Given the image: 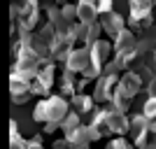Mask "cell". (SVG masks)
<instances>
[{"label": "cell", "mask_w": 156, "mask_h": 149, "mask_svg": "<svg viewBox=\"0 0 156 149\" xmlns=\"http://www.w3.org/2000/svg\"><path fill=\"white\" fill-rule=\"evenodd\" d=\"M93 114H96V117H93V121H91L93 128H96L100 135H103V133H110V130H107V126H105V110H96Z\"/></svg>", "instance_id": "cell-21"}, {"label": "cell", "mask_w": 156, "mask_h": 149, "mask_svg": "<svg viewBox=\"0 0 156 149\" xmlns=\"http://www.w3.org/2000/svg\"><path fill=\"white\" fill-rule=\"evenodd\" d=\"M26 149H44V147H42V135H35L33 140H28Z\"/></svg>", "instance_id": "cell-27"}, {"label": "cell", "mask_w": 156, "mask_h": 149, "mask_svg": "<svg viewBox=\"0 0 156 149\" xmlns=\"http://www.w3.org/2000/svg\"><path fill=\"white\" fill-rule=\"evenodd\" d=\"M72 30L77 35V42H84V47H91L93 42H98L100 23H79V21H75V23H72Z\"/></svg>", "instance_id": "cell-12"}, {"label": "cell", "mask_w": 156, "mask_h": 149, "mask_svg": "<svg viewBox=\"0 0 156 149\" xmlns=\"http://www.w3.org/2000/svg\"><path fill=\"white\" fill-rule=\"evenodd\" d=\"M154 98H156V96H154Z\"/></svg>", "instance_id": "cell-36"}, {"label": "cell", "mask_w": 156, "mask_h": 149, "mask_svg": "<svg viewBox=\"0 0 156 149\" xmlns=\"http://www.w3.org/2000/svg\"><path fill=\"white\" fill-rule=\"evenodd\" d=\"M91 63V47H79V49H72L68 61H65V70L68 72H84Z\"/></svg>", "instance_id": "cell-6"}, {"label": "cell", "mask_w": 156, "mask_h": 149, "mask_svg": "<svg viewBox=\"0 0 156 149\" xmlns=\"http://www.w3.org/2000/svg\"><path fill=\"white\" fill-rule=\"evenodd\" d=\"M61 14H63V19L72 26L75 19H77V5H63V7H61Z\"/></svg>", "instance_id": "cell-22"}, {"label": "cell", "mask_w": 156, "mask_h": 149, "mask_svg": "<svg viewBox=\"0 0 156 149\" xmlns=\"http://www.w3.org/2000/svg\"><path fill=\"white\" fill-rule=\"evenodd\" d=\"M154 82H156V72H154Z\"/></svg>", "instance_id": "cell-34"}, {"label": "cell", "mask_w": 156, "mask_h": 149, "mask_svg": "<svg viewBox=\"0 0 156 149\" xmlns=\"http://www.w3.org/2000/svg\"><path fill=\"white\" fill-rule=\"evenodd\" d=\"M105 126H107L110 133H117V135L128 133V119H126V114H119L114 110H105Z\"/></svg>", "instance_id": "cell-13"}, {"label": "cell", "mask_w": 156, "mask_h": 149, "mask_svg": "<svg viewBox=\"0 0 156 149\" xmlns=\"http://www.w3.org/2000/svg\"><path fill=\"white\" fill-rule=\"evenodd\" d=\"M142 114H144L147 119L156 117V98H149V100L144 103V107H142Z\"/></svg>", "instance_id": "cell-24"}, {"label": "cell", "mask_w": 156, "mask_h": 149, "mask_svg": "<svg viewBox=\"0 0 156 149\" xmlns=\"http://www.w3.org/2000/svg\"><path fill=\"white\" fill-rule=\"evenodd\" d=\"M135 149H156V133H149V137H147V142L140 144V147Z\"/></svg>", "instance_id": "cell-26"}, {"label": "cell", "mask_w": 156, "mask_h": 149, "mask_svg": "<svg viewBox=\"0 0 156 149\" xmlns=\"http://www.w3.org/2000/svg\"><path fill=\"white\" fill-rule=\"evenodd\" d=\"M72 107L77 114H86V112L93 110V98L86 96V93H75L72 96Z\"/></svg>", "instance_id": "cell-17"}, {"label": "cell", "mask_w": 156, "mask_h": 149, "mask_svg": "<svg viewBox=\"0 0 156 149\" xmlns=\"http://www.w3.org/2000/svg\"><path fill=\"white\" fill-rule=\"evenodd\" d=\"M51 149H75V147H72V144H70V142H68V140L63 137V140H56Z\"/></svg>", "instance_id": "cell-28"}, {"label": "cell", "mask_w": 156, "mask_h": 149, "mask_svg": "<svg viewBox=\"0 0 156 149\" xmlns=\"http://www.w3.org/2000/svg\"><path fill=\"white\" fill-rule=\"evenodd\" d=\"M110 54H112V44L110 42H105V40L93 42L91 44V63H89V68L82 72V79L91 82V79L100 77V72H103V68H105V61L110 59Z\"/></svg>", "instance_id": "cell-2"}, {"label": "cell", "mask_w": 156, "mask_h": 149, "mask_svg": "<svg viewBox=\"0 0 156 149\" xmlns=\"http://www.w3.org/2000/svg\"><path fill=\"white\" fill-rule=\"evenodd\" d=\"M154 5H156V0H154Z\"/></svg>", "instance_id": "cell-35"}, {"label": "cell", "mask_w": 156, "mask_h": 149, "mask_svg": "<svg viewBox=\"0 0 156 149\" xmlns=\"http://www.w3.org/2000/svg\"><path fill=\"white\" fill-rule=\"evenodd\" d=\"M144 119H147V117H144ZM147 128H149V133H156V117L147 119Z\"/></svg>", "instance_id": "cell-29"}, {"label": "cell", "mask_w": 156, "mask_h": 149, "mask_svg": "<svg viewBox=\"0 0 156 149\" xmlns=\"http://www.w3.org/2000/svg\"><path fill=\"white\" fill-rule=\"evenodd\" d=\"M117 89L124 93L128 100H133V96H135L137 91L142 89V77L137 75V72H133V70H128V72H124L121 77H119V82H117Z\"/></svg>", "instance_id": "cell-10"}, {"label": "cell", "mask_w": 156, "mask_h": 149, "mask_svg": "<svg viewBox=\"0 0 156 149\" xmlns=\"http://www.w3.org/2000/svg\"><path fill=\"white\" fill-rule=\"evenodd\" d=\"M79 5H93L96 7V0H79Z\"/></svg>", "instance_id": "cell-31"}, {"label": "cell", "mask_w": 156, "mask_h": 149, "mask_svg": "<svg viewBox=\"0 0 156 149\" xmlns=\"http://www.w3.org/2000/svg\"><path fill=\"white\" fill-rule=\"evenodd\" d=\"M117 82H119L117 75L100 72L98 84H96V91H93V100H96V103H110V100H112V93H114V86H117Z\"/></svg>", "instance_id": "cell-5"}, {"label": "cell", "mask_w": 156, "mask_h": 149, "mask_svg": "<svg viewBox=\"0 0 156 149\" xmlns=\"http://www.w3.org/2000/svg\"><path fill=\"white\" fill-rule=\"evenodd\" d=\"M65 140H68L72 147H89L91 142L100 140V133H98L91 123H89V126H79V128H75L72 133H68Z\"/></svg>", "instance_id": "cell-7"}, {"label": "cell", "mask_w": 156, "mask_h": 149, "mask_svg": "<svg viewBox=\"0 0 156 149\" xmlns=\"http://www.w3.org/2000/svg\"><path fill=\"white\" fill-rule=\"evenodd\" d=\"M105 149H135V147H133L128 140H124V137H117V140L107 142V147H105Z\"/></svg>", "instance_id": "cell-23"}, {"label": "cell", "mask_w": 156, "mask_h": 149, "mask_svg": "<svg viewBox=\"0 0 156 149\" xmlns=\"http://www.w3.org/2000/svg\"><path fill=\"white\" fill-rule=\"evenodd\" d=\"M130 16H128V30L135 35L140 30V21L144 16H149L151 14V7H154V0H130Z\"/></svg>", "instance_id": "cell-4"}, {"label": "cell", "mask_w": 156, "mask_h": 149, "mask_svg": "<svg viewBox=\"0 0 156 149\" xmlns=\"http://www.w3.org/2000/svg\"><path fill=\"white\" fill-rule=\"evenodd\" d=\"M68 100H65L63 96H49L44 98V100H40L37 105H35V112H33V119L40 123H58L65 119V114H68Z\"/></svg>", "instance_id": "cell-1"}, {"label": "cell", "mask_w": 156, "mask_h": 149, "mask_svg": "<svg viewBox=\"0 0 156 149\" xmlns=\"http://www.w3.org/2000/svg\"><path fill=\"white\" fill-rule=\"evenodd\" d=\"M128 133H130V137H133V147H140V144L147 142L149 128H147V119H144V114H135V117L128 121Z\"/></svg>", "instance_id": "cell-11"}, {"label": "cell", "mask_w": 156, "mask_h": 149, "mask_svg": "<svg viewBox=\"0 0 156 149\" xmlns=\"http://www.w3.org/2000/svg\"><path fill=\"white\" fill-rule=\"evenodd\" d=\"M75 42H77V35H75V30H72V26H70V30L65 33V35H56L54 37V42H51V49H49V59L51 61H68V56H70V51L75 49Z\"/></svg>", "instance_id": "cell-3"}, {"label": "cell", "mask_w": 156, "mask_h": 149, "mask_svg": "<svg viewBox=\"0 0 156 149\" xmlns=\"http://www.w3.org/2000/svg\"><path fill=\"white\" fill-rule=\"evenodd\" d=\"M77 93V82H75V75L68 70H63V75H61V96H75Z\"/></svg>", "instance_id": "cell-18"}, {"label": "cell", "mask_w": 156, "mask_h": 149, "mask_svg": "<svg viewBox=\"0 0 156 149\" xmlns=\"http://www.w3.org/2000/svg\"><path fill=\"white\" fill-rule=\"evenodd\" d=\"M100 30H105L107 33V37H112V40H117L121 33L126 30V21H124V16L121 14H117V12H107V14H100Z\"/></svg>", "instance_id": "cell-8"}, {"label": "cell", "mask_w": 156, "mask_h": 149, "mask_svg": "<svg viewBox=\"0 0 156 149\" xmlns=\"http://www.w3.org/2000/svg\"><path fill=\"white\" fill-rule=\"evenodd\" d=\"M79 126H82V121H79V114H77L75 110L68 112V114H65V119L61 121V130H63L65 135H68V133H72L75 128H79Z\"/></svg>", "instance_id": "cell-20"}, {"label": "cell", "mask_w": 156, "mask_h": 149, "mask_svg": "<svg viewBox=\"0 0 156 149\" xmlns=\"http://www.w3.org/2000/svg\"><path fill=\"white\" fill-rule=\"evenodd\" d=\"M47 16H49V23L54 26L56 35H65V33L70 30V23L63 19V14H61V7L49 5V7H47Z\"/></svg>", "instance_id": "cell-15"}, {"label": "cell", "mask_w": 156, "mask_h": 149, "mask_svg": "<svg viewBox=\"0 0 156 149\" xmlns=\"http://www.w3.org/2000/svg\"><path fill=\"white\" fill-rule=\"evenodd\" d=\"M96 12H98V14L112 12V0H96Z\"/></svg>", "instance_id": "cell-25"}, {"label": "cell", "mask_w": 156, "mask_h": 149, "mask_svg": "<svg viewBox=\"0 0 156 149\" xmlns=\"http://www.w3.org/2000/svg\"><path fill=\"white\" fill-rule=\"evenodd\" d=\"M154 63H156V51H154Z\"/></svg>", "instance_id": "cell-33"}, {"label": "cell", "mask_w": 156, "mask_h": 149, "mask_svg": "<svg viewBox=\"0 0 156 149\" xmlns=\"http://www.w3.org/2000/svg\"><path fill=\"white\" fill-rule=\"evenodd\" d=\"M26 144H28V140L21 137L19 123L12 119V121H9V149H26Z\"/></svg>", "instance_id": "cell-19"}, {"label": "cell", "mask_w": 156, "mask_h": 149, "mask_svg": "<svg viewBox=\"0 0 156 149\" xmlns=\"http://www.w3.org/2000/svg\"><path fill=\"white\" fill-rule=\"evenodd\" d=\"M75 149H89V147H75Z\"/></svg>", "instance_id": "cell-32"}, {"label": "cell", "mask_w": 156, "mask_h": 149, "mask_svg": "<svg viewBox=\"0 0 156 149\" xmlns=\"http://www.w3.org/2000/svg\"><path fill=\"white\" fill-rule=\"evenodd\" d=\"M9 96H12V103L14 105H23L33 98L30 93V82H23L21 77L16 75H9Z\"/></svg>", "instance_id": "cell-9"}, {"label": "cell", "mask_w": 156, "mask_h": 149, "mask_svg": "<svg viewBox=\"0 0 156 149\" xmlns=\"http://www.w3.org/2000/svg\"><path fill=\"white\" fill-rule=\"evenodd\" d=\"M135 47H137V40H135V35H133L128 28L114 40V54H117V56H124V54L135 51Z\"/></svg>", "instance_id": "cell-14"}, {"label": "cell", "mask_w": 156, "mask_h": 149, "mask_svg": "<svg viewBox=\"0 0 156 149\" xmlns=\"http://www.w3.org/2000/svg\"><path fill=\"white\" fill-rule=\"evenodd\" d=\"M98 16L100 14L96 12L93 5H79L77 2V21L79 23H98Z\"/></svg>", "instance_id": "cell-16"}, {"label": "cell", "mask_w": 156, "mask_h": 149, "mask_svg": "<svg viewBox=\"0 0 156 149\" xmlns=\"http://www.w3.org/2000/svg\"><path fill=\"white\" fill-rule=\"evenodd\" d=\"M56 128H61L58 123H44V130H42V133H54Z\"/></svg>", "instance_id": "cell-30"}]
</instances>
